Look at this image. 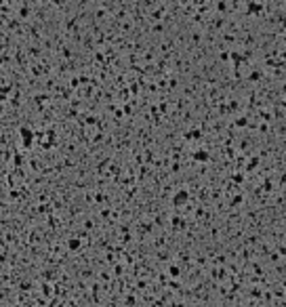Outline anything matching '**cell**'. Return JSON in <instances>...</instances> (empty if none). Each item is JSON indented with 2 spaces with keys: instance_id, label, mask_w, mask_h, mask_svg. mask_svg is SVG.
<instances>
[{
  "instance_id": "cell-1",
  "label": "cell",
  "mask_w": 286,
  "mask_h": 307,
  "mask_svg": "<svg viewBox=\"0 0 286 307\" xmlns=\"http://www.w3.org/2000/svg\"><path fill=\"white\" fill-rule=\"evenodd\" d=\"M202 152H204V149H198V152L194 154V158H196V160H206V158H208V154H202Z\"/></svg>"
}]
</instances>
